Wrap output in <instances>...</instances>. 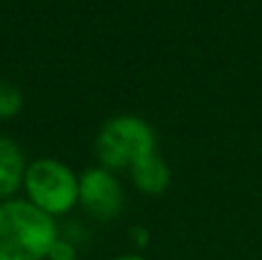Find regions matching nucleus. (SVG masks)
I'll return each instance as SVG.
<instances>
[{
	"mask_svg": "<svg viewBox=\"0 0 262 260\" xmlns=\"http://www.w3.org/2000/svg\"><path fill=\"white\" fill-rule=\"evenodd\" d=\"M28 159L21 145L9 136H0V203L16 198L18 189H23Z\"/></svg>",
	"mask_w": 262,
	"mask_h": 260,
	"instance_id": "39448f33",
	"label": "nucleus"
},
{
	"mask_svg": "<svg viewBox=\"0 0 262 260\" xmlns=\"http://www.w3.org/2000/svg\"><path fill=\"white\" fill-rule=\"evenodd\" d=\"M131 182L136 184L140 193L145 196H161L168 187H170V166L163 159L159 152H152V155L138 159L134 166L129 168Z\"/></svg>",
	"mask_w": 262,
	"mask_h": 260,
	"instance_id": "423d86ee",
	"label": "nucleus"
},
{
	"mask_svg": "<svg viewBox=\"0 0 262 260\" xmlns=\"http://www.w3.org/2000/svg\"><path fill=\"white\" fill-rule=\"evenodd\" d=\"M23 191L37 210L58 219L78 205V175L55 157H39L28 161Z\"/></svg>",
	"mask_w": 262,
	"mask_h": 260,
	"instance_id": "7ed1b4c3",
	"label": "nucleus"
},
{
	"mask_svg": "<svg viewBox=\"0 0 262 260\" xmlns=\"http://www.w3.org/2000/svg\"><path fill=\"white\" fill-rule=\"evenodd\" d=\"M58 235L53 216L30 201L16 196L0 203V260H46Z\"/></svg>",
	"mask_w": 262,
	"mask_h": 260,
	"instance_id": "f257e3e1",
	"label": "nucleus"
},
{
	"mask_svg": "<svg viewBox=\"0 0 262 260\" xmlns=\"http://www.w3.org/2000/svg\"><path fill=\"white\" fill-rule=\"evenodd\" d=\"M152 152H157V134L152 124L138 115H115L104 122L95 138L97 161L113 173L129 170Z\"/></svg>",
	"mask_w": 262,
	"mask_h": 260,
	"instance_id": "f03ea898",
	"label": "nucleus"
},
{
	"mask_svg": "<svg viewBox=\"0 0 262 260\" xmlns=\"http://www.w3.org/2000/svg\"><path fill=\"white\" fill-rule=\"evenodd\" d=\"M78 205L99 221H111L122 212L124 191L118 175L104 166H92L78 175Z\"/></svg>",
	"mask_w": 262,
	"mask_h": 260,
	"instance_id": "20e7f679",
	"label": "nucleus"
},
{
	"mask_svg": "<svg viewBox=\"0 0 262 260\" xmlns=\"http://www.w3.org/2000/svg\"><path fill=\"white\" fill-rule=\"evenodd\" d=\"M46 260H76V247H74V242H69L67 237L58 235V240L51 244Z\"/></svg>",
	"mask_w": 262,
	"mask_h": 260,
	"instance_id": "6e6552de",
	"label": "nucleus"
},
{
	"mask_svg": "<svg viewBox=\"0 0 262 260\" xmlns=\"http://www.w3.org/2000/svg\"><path fill=\"white\" fill-rule=\"evenodd\" d=\"M23 111V92L9 81H0V120H12Z\"/></svg>",
	"mask_w": 262,
	"mask_h": 260,
	"instance_id": "0eeeda50",
	"label": "nucleus"
},
{
	"mask_svg": "<svg viewBox=\"0 0 262 260\" xmlns=\"http://www.w3.org/2000/svg\"><path fill=\"white\" fill-rule=\"evenodd\" d=\"M131 237H134V244H136V247L143 249V247H147L149 233L143 228V226H134V228H131Z\"/></svg>",
	"mask_w": 262,
	"mask_h": 260,
	"instance_id": "1a4fd4ad",
	"label": "nucleus"
},
{
	"mask_svg": "<svg viewBox=\"0 0 262 260\" xmlns=\"http://www.w3.org/2000/svg\"><path fill=\"white\" fill-rule=\"evenodd\" d=\"M113 260H147V258H143L140 253H122V256H118Z\"/></svg>",
	"mask_w": 262,
	"mask_h": 260,
	"instance_id": "9d476101",
	"label": "nucleus"
}]
</instances>
